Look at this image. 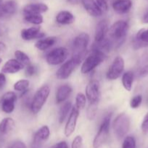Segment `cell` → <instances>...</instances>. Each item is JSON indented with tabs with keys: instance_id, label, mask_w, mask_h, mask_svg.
Wrapping results in <instances>:
<instances>
[{
	"instance_id": "obj_1",
	"label": "cell",
	"mask_w": 148,
	"mask_h": 148,
	"mask_svg": "<svg viewBox=\"0 0 148 148\" xmlns=\"http://www.w3.org/2000/svg\"><path fill=\"white\" fill-rule=\"evenodd\" d=\"M89 43V36L86 33H81L75 38L73 43V59L78 64L82 62L86 54L87 47Z\"/></svg>"
},
{
	"instance_id": "obj_2",
	"label": "cell",
	"mask_w": 148,
	"mask_h": 148,
	"mask_svg": "<svg viewBox=\"0 0 148 148\" xmlns=\"http://www.w3.org/2000/svg\"><path fill=\"white\" fill-rule=\"evenodd\" d=\"M106 59L104 52L97 49H92L91 53L87 56L83 62L81 67V73L88 74L98 66Z\"/></svg>"
},
{
	"instance_id": "obj_3",
	"label": "cell",
	"mask_w": 148,
	"mask_h": 148,
	"mask_svg": "<svg viewBox=\"0 0 148 148\" xmlns=\"http://www.w3.org/2000/svg\"><path fill=\"white\" fill-rule=\"evenodd\" d=\"M112 113L107 114L102 121L98 132L96 134L93 141V147L100 148L107 142L110 132V120H111Z\"/></svg>"
},
{
	"instance_id": "obj_4",
	"label": "cell",
	"mask_w": 148,
	"mask_h": 148,
	"mask_svg": "<svg viewBox=\"0 0 148 148\" xmlns=\"http://www.w3.org/2000/svg\"><path fill=\"white\" fill-rule=\"evenodd\" d=\"M50 93V88L48 85H44L41 87L33 95L30 103V110L34 114H38L41 110L46 102Z\"/></svg>"
},
{
	"instance_id": "obj_5",
	"label": "cell",
	"mask_w": 148,
	"mask_h": 148,
	"mask_svg": "<svg viewBox=\"0 0 148 148\" xmlns=\"http://www.w3.org/2000/svg\"><path fill=\"white\" fill-rule=\"evenodd\" d=\"M130 119L126 114H120L113 121L114 133L118 140L123 138L130 130Z\"/></svg>"
},
{
	"instance_id": "obj_6",
	"label": "cell",
	"mask_w": 148,
	"mask_h": 148,
	"mask_svg": "<svg viewBox=\"0 0 148 148\" xmlns=\"http://www.w3.org/2000/svg\"><path fill=\"white\" fill-rule=\"evenodd\" d=\"M129 30V23L125 20H118L113 23L109 29L110 39L120 42L124 40Z\"/></svg>"
},
{
	"instance_id": "obj_7",
	"label": "cell",
	"mask_w": 148,
	"mask_h": 148,
	"mask_svg": "<svg viewBox=\"0 0 148 148\" xmlns=\"http://www.w3.org/2000/svg\"><path fill=\"white\" fill-rule=\"evenodd\" d=\"M68 51L65 47H58L53 49L47 53L46 56V61L49 65L61 64L64 63L68 58Z\"/></svg>"
},
{
	"instance_id": "obj_8",
	"label": "cell",
	"mask_w": 148,
	"mask_h": 148,
	"mask_svg": "<svg viewBox=\"0 0 148 148\" xmlns=\"http://www.w3.org/2000/svg\"><path fill=\"white\" fill-rule=\"evenodd\" d=\"M125 67L124 59L120 56H116L112 62L111 65L109 67L106 77L109 80H115L120 77V75L123 74Z\"/></svg>"
},
{
	"instance_id": "obj_9",
	"label": "cell",
	"mask_w": 148,
	"mask_h": 148,
	"mask_svg": "<svg viewBox=\"0 0 148 148\" xmlns=\"http://www.w3.org/2000/svg\"><path fill=\"white\" fill-rule=\"evenodd\" d=\"M17 101V95L12 91L5 92L1 96L0 103L1 108L5 114H11L14 111L15 103Z\"/></svg>"
},
{
	"instance_id": "obj_10",
	"label": "cell",
	"mask_w": 148,
	"mask_h": 148,
	"mask_svg": "<svg viewBox=\"0 0 148 148\" xmlns=\"http://www.w3.org/2000/svg\"><path fill=\"white\" fill-rule=\"evenodd\" d=\"M100 82L92 79L87 84L86 87V97L89 101V103H98L100 95Z\"/></svg>"
},
{
	"instance_id": "obj_11",
	"label": "cell",
	"mask_w": 148,
	"mask_h": 148,
	"mask_svg": "<svg viewBox=\"0 0 148 148\" xmlns=\"http://www.w3.org/2000/svg\"><path fill=\"white\" fill-rule=\"evenodd\" d=\"M79 64L76 62L74 59L71 58V59L68 60L67 62H64L62 66L58 69L56 72V77L58 79H66L69 77L75 70Z\"/></svg>"
},
{
	"instance_id": "obj_12",
	"label": "cell",
	"mask_w": 148,
	"mask_h": 148,
	"mask_svg": "<svg viewBox=\"0 0 148 148\" xmlns=\"http://www.w3.org/2000/svg\"><path fill=\"white\" fill-rule=\"evenodd\" d=\"M78 116H79V110L75 106L71 108V114L68 117V119L67 121L66 124H65V130H64L65 135L67 137L71 136V134L75 131Z\"/></svg>"
},
{
	"instance_id": "obj_13",
	"label": "cell",
	"mask_w": 148,
	"mask_h": 148,
	"mask_svg": "<svg viewBox=\"0 0 148 148\" xmlns=\"http://www.w3.org/2000/svg\"><path fill=\"white\" fill-rule=\"evenodd\" d=\"M20 36L24 40H31L33 39L43 38L45 34L41 32V27L39 26H34L29 28L23 29Z\"/></svg>"
},
{
	"instance_id": "obj_14",
	"label": "cell",
	"mask_w": 148,
	"mask_h": 148,
	"mask_svg": "<svg viewBox=\"0 0 148 148\" xmlns=\"http://www.w3.org/2000/svg\"><path fill=\"white\" fill-rule=\"evenodd\" d=\"M24 65L16 59H10L4 63L1 67V72L4 74H15L24 68Z\"/></svg>"
},
{
	"instance_id": "obj_15",
	"label": "cell",
	"mask_w": 148,
	"mask_h": 148,
	"mask_svg": "<svg viewBox=\"0 0 148 148\" xmlns=\"http://www.w3.org/2000/svg\"><path fill=\"white\" fill-rule=\"evenodd\" d=\"M81 3L87 13L91 17H100L102 14V11L98 7L95 0H81Z\"/></svg>"
},
{
	"instance_id": "obj_16",
	"label": "cell",
	"mask_w": 148,
	"mask_h": 148,
	"mask_svg": "<svg viewBox=\"0 0 148 148\" xmlns=\"http://www.w3.org/2000/svg\"><path fill=\"white\" fill-rule=\"evenodd\" d=\"M133 46L135 49L148 46V28L141 29L134 37Z\"/></svg>"
},
{
	"instance_id": "obj_17",
	"label": "cell",
	"mask_w": 148,
	"mask_h": 148,
	"mask_svg": "<svg viewBox=\"0 0 148 148\" xmlns=\"http://www.w3.org/2000/svg\"><path fill=\"white\" fill-rule=\"evenodd\" d=\"M49 7L44 3H32L28 4L23 9L24 14H41L48 11Z\"/></svg>"
},
{
	"instance_id": "obj_18",
	"label": "cell",
	"mask_w": 148,
	"mask_h": 148,
	"mask_svg": "<svg viewBox=\"0 0 148 148\" xmlns=\"http://www.w3.org/2000/svg\"><path fill=\"white\" fill-rule=\"evenodd\" d=\"M132 7L131 0H115L113 3V9L118 14H123L129 12Z\"/></svg>"
},
{
	"instance_id": "obj_19",
	"label": "cell",
	"mask_w": 148,
	"mask_h": 148,
	"mask_svg": "<svg viewBox=\"0 0 148 148\" xmlns=\"http://www.w3.org/2000/svg\"><path fill=\"white\" fill-rule=\"evenodd\" d=\"M108 30V23L107 20H101L96 27L95 35H94L95 42H100L104 40Z\"/></svg>"
},
{
	"instance_id": "obj_20",
	"label": "cell",
	"mask_w": 148,
	"mask_h": 148,
	"mask_svg": "<svg viewBox=\"0 0 148 148\" xmlns=\"http://www.w3.org/2000/svg\"><path fill=\"white\" fill-rule=\"evenodd\" d=\"M72 92V88L68 85H61L58 88L56 92V102L57 103H63L69 98Z\"/></svg>"
},
{
	"instance_id": "obj_21",
	"label": "cell",
	"mask_w": 148,
	"mask_h": 148,
	"mask_svg": "<svg viewBox=\"0 0 148 148\" xmlns=\"http://www.w3.org/2000/svg\"><path fill=\"white\" fill-rule=\"evenodd\" d=\"M50 136V130L48 126L44 125L41 127L34 135V144L40 145L44 143Z\"/></svg>"
},
{
	"instance_id": "obj_22",
	"label": "cell",
	"mask_w": 148,
	"mask_h": 148,
	"mask_svg": "<svg viewBox=\"0 0 148 148\" xmlns=\"http://www.w3.org/2000/svg\"><path fill=\"white\" fill-rule=\"evenodd\" d=\"M57 38L55 36H49L45 38H41L36 42L35 47L40 51H46L56 43Z\"/></svg>"
},
{
	"instance_id": "obj_23",
	"label": "cell",
	"mask_w": 148,
	"mask_h": 148,
	"mask_svg": "<svg viewBox=\"0 0 148 148\" xmlns=\"http://www.w3.org/2000/svg\"><path fill=\"white\" fill-rule=\"evenodd\" d=\"M75 21V17L70 12L64 10L61 11L57 14L56 22L60 25H70Z\"/></svg>"
},
{
	"instance_id": "obj_24",
	"label": "cell",
	"mask_w": 148,
	"mask_h": 148,
	"mask_svg": "<svg viewBox=\"0 0 148 148\" xmlns=\"http://www.w3.org/2000/svg\"><path fill=\"white\" fill-rule=\"evenodd\" d=\"M15 127V123L13 119L6 117L0 122V133L2 134H7L11 132Z\"/></svg>"
},
{
	"instance_id": "obj_25",
	"label": "cell",
	"mask_w": 148,
	"mask_h": 148,
	"mask_svg": "<svg viewBox=\"0 0 148 148\" xmlns=\"http://www.w3.org/2000/svg\"><path fill=\"white\" fill-rule=\"evenodd\" d=\"M4 15H12L17 11V3L14 0H9L1 4Z\"/></svg>"
},
{
	"instance_id": "obj_26",
	"label": "cell",
	"mask_w": 148,
	"mask_h": 148,
	"mask_svg": "<svg viewBox=\"0 0 148 148\" xmlns=\"http://www.w3.org/2000/svg\"><path fill=\"white\" fill-rule=\"evenodd\" d=\"M133 73L131 71L125 72L122 76V84L125 89L127 91H131L133 87Z\"/></svg>"
},
{
	"instance_id": "obj_27",
	"label": "cell",
	"mask_w": 148,
	"mask_h": 148,
	"mask_svg": "<svg viewBox=\"0 0 148 148\" xmlns=\"http://www.w3.org/2000/svg\"><path fill=\"white\" fill-rule=\"evenodd\" d=\"M71 108H72V103H71V102H70V101L65 102V103L61 106L59 111V122L60 123V124L64 122L65 119L68 116L70 111H71Z\"/></svg>"
},
{
	"instance_id": "obj_28",
	"label": "cell",
	"mask_w": 148,
	"mask_h": 148,
	"mask_svg": "<svg viewBox=\"0 0 148 148\" xmlns=\"http://www.w3.org/2000/svg\"><path fill=\"white\" fill-rule=\"evenodd\" d=\"M24 20L27 23L36 25L41 24L44 21L43 17L40 14H24Z\"/></svg>"
},
{
	"instance_id": "obj_29",
	"label": "cell",
	"mask_w": 148,
	"mask_h": 148,
	"mask_svg": "<svg viewBox=\"0 0 148 148\" xmlns=\"http://www.w3.org/2000/svg\"><path fill=\"white\" fill-rule=\"evenodd\" d=\"M29 85H30V82L28 79H20L14 84L13 88L17 92H25L27 91Z\"/></svg>"
},
{
	"instance_id": "obj_30",
	"label": "cell",
	"mask_w": 148,
	"mask_h": 148,
	"mask_svg": "<svg viewBox=\"0 0 148 148\" xmlns=\"http://www.w3.org/2000/svg\"><path fill=\"white\" fill-rule=\"evenodd\" d=\"M15 56L17 61L23 64L24 66H28L30 64V59L29 56L20 50H17L15 51Z\"/></svg>"
},
{
	"instance_id": "obj_31",
	"label": "cell",
	"mask_w": 148,
	"mask_h": 148,
	"mask_svg": "<svg viewBox=\"0 0 148 148\" xmlns=\"http://www.w3.org/2000/svg\"><path fill=\"white\" fill-rule=\"evenodd\" d=\"M86 103V95L81 92H78L75 97V107L78 110L83 109L85 108Z\"/></svg>"
},
{
	"instance_id": "obj_32",
	"label": "cell",
	"mask_w": 148,
	"mask_h": 148,
	"mask_svg": "<svg viewBox=\"0 0 148 148\" xmlns=\"http://www.w3.org/2000/svg\"><path fill=\"white\" fill-rule=\"evenodd\" d=\"M122 148H136V140L132 136H128L124 139Z\"/></svg>"
},
{
	"instance_id": "obj_33",
	"label": "cell",
	"mask_w": 148,
	"mask_h": 148,
	"mask_svg": "<svg viewBox=\"0 0 148 148\" xmlns=\"http://www.w3.org/2000/svg\"><path fill=\"white\" fill-rule=\"evenodd\" d=\"M97 104L98 103H89V106L87 109V118L89 120H93L95 118L97 111Z\"/></svg>"
},
{
	"instance_id": "obj_34",
	"label": "cell",
	"mask_w": 148,
	"mask_h": 148,
	"mask_svg": "<svg viewBox=\"0 0 148 148\" xmlns=\"http://www.w3.org/2000/svg\"><path fill=\"white\" fill-rule=\"evenodd\" d=\"M142 102V96L141 95H135L130 101V107L133 109L139 108Z\"/></svg>"
},
{
	"instance_id": "obj_35",
	"label": "cell",
	"mask_w": 148,
	"mask_h": 148,
	"mask_svg": "<svg viewBox=\"0 0 148 148\" xmlns=\"http://www.w3.org/2000/svg\"><path fill=\"white\" fill-rule=\"evenodd\" d=\"M83 145V138L81 136L78 135L74 138L71 145V148H81Z\"/></svg>"
},
{
	"instance_id": "obj_36",
	"label": "cell",
	"mask_w": 148,
	"mask_h": 148,
	"mask_svg": "<svg viewBox=\"0 0 148 148\" xmlns=\"http://www.w3.org/2000/svg\"><path fill=\"white\" fill-rule=\"evenodd\" d=\"M36 73V66H33L32 64H29L26 66V76L28 77H32Z\"/></svg>"
},
{
	"instance_id": "obj_37",
	"label": "cell",
	"mask_w": 148,
	"mask_h": 148,
	"mask_svg": "<svg viewBox=\"0 0 148 148\" xmlns=\"http://www.w3.org/2000/svg\"><path fill=\"white\" fill-rule=\"evenodd\" d=\"M95 1L102 12H107L108 10V4L106 0H95Z\"/></svg>"
},
{
	"instance_id": "obj_38",
	"label": "cell",
	"mask_w": 148,
	"mask_h": 148,
	"mask_svg": "<svg viewBox=\"0 0 148 148\" xmlns=\"http://www.w3.org/2000/svg\"><path fill=\"white\" fill-rule=\"evenodd\" d=\"M141 129H142V131L143 132V133H145V134L148 133V112L144 117L142 125H141Z\"/></svg>"
},
{
	"instance_id": "obj_39",
	"label": "cell",
	"mask_w": 148,
	"mask_h": 148,
	"mask_svg": "<svg viewBox=\"0 0 148 148\" xmlns=\"http://www.w3.org/2000/svg\"><path fill=\"white\" fill-rule=\"evenodd\" d=\"M9 148H26V145L23 142L15 141L9 147Z\"/></svg>"
},
{
	"instance_id": "obj_40",
	"label": "cell",
	"mask_w": 148,
	"mask_h": 148,
	"mask_svg": "<svg viewBox=\"0 0 148 148\" xmlns=\"http://www.w3.org/2000/svg\"><path fill=\"white\" fill-rule=\"evenodd\" d=\"M139 76L144 77H146L148 75V65H145L143 67H142L140 69L139 72Z\"/></svg>"
},
{
	"instance_id": "obj_41",
	"label": "cell",
	"mask_w": 148,
	"mask_h": 148,
	"mask_svg": "<svg viewBox=\"0 0 148 148\" xmlns=\"http://www.w3.org/2000/svg\"><path fill=\"white\" fill-rule=\"evenodd\" d=\"M6 82H7V79H6L5 74L1 72L0 73V90L4 88V85H6Z\"/></svg>"
},
{
	"instance_id": "obj_42",
	"label": "cell",
	"mask_w": 148,
	"mask_h": 148,
	"mask_svg": "<svg viewBox=\"0 0 148 148\" xmlns=\"http://www.w3.org/2000/svg\"><path fill=\"white\" fill-rule=\"evenodd\" d=\"M51 148H68V145L66 142L62 141L60 142V143H58L57 144L55 145L52 146Z\"/></svg>"
},
{
	"instance_id": "obj_43",
	"label": "cell",
	"mask_w": 148,
	"mask_h": 148,
	"mask_svg": "<svg viewBox=\"0 0 148 148\" xmlns=\"http://www.w3.org/2000/svg\"><path fill=\"white\" fill-rule=\"evenodd\" d=\"M7 51V46L2 41H0V56L3 55Z\"/></svg>"
},
{
	"instance_id": "obj_44",
	"label": "cell",
	"mask_w": 148,
	"mask_h": 148,
	"mask_svg": "<svg viewBox=\"0 0 148 148\" xmlns=\"http://www.w3.org/2000/svg\"><path fill=\"white\" fill-rule=\"evenodd\" d=\"M142 22H143L144 23L148 24V11H147L144 14L143 17H142Z\"/></svg>"
},
{
	"instance_id": "obj_45",
	"label": "cell",
	"mask_w": 148,
	"mask_h": 148,
	"mask_svg": "<svg viewBox=\"0 0 148 148\" xmlns=\"http://www.w3.org/2000/svg\"><path fill=\"white\" fill-rule=\"evenodd\" d=\"M68 3L71 4H78L81 2V0H67Z\"/></svg>"
},
{
	"instance_id": "obj_46",
	"label": "cell",
	"mask_w": 148,
	"mask_h": 148,
	"mask_svg": "<svg viewBox=\"0 0 148 148\" xmlns=\"http://www.w3.org/2000/svg\"><path fill=\"white\" fill-rule=\"evenodd\" d=\"M4 12H3L2 11V9H1V4H0V17H1L2 16H4Z\"/></svg>"
},
{
	"instance_id": "obj_47",
	"label": "cell",
	"mask_w": 148,
	"mask_h": 148,
	"mask_svg": "<svg viewBox=\"0 0 148 148\" xmlns=\"http://www.w3.org/2000/svg\"><path fill=\"white\" fill-rule=\"evenodd\" d=\"M1 62H2V59H1V58H0V64H1Z\"/></svg>"
}]
</instances>
